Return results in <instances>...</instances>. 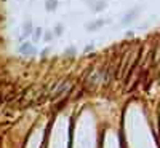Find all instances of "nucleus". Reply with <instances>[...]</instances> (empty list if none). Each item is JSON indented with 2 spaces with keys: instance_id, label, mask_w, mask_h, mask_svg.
Masks as SVG:
<instances>
[{
  "instance_id": "obj_1",
  "label": "nucleus",
  "mask_w": 160,
  "mask_h": 148,
  "mask_svg": "<svg viewBox=\"0 0 160 148\" xmlns=\"http://www.w3.org/2000/svg\"><path fill=\"white\" fill-rule=\"evenodd\" d=\"M56 7H58V0H47V3H45L47 11H55Z\"/></svg>"
},
{
  "instance_id": "obj_2",
  "label": "nucleus",
  "mask_w": 160,
  "mask_h": 148,
  "mask_svg": "<svg viewBox=\"0 0 160 148\" xmlns=\"http://www.w3.org/2000/svg\"><path fill=\"white\" fill-rule=\"evenodd\" d=\"M21 51H22V53L28 51V53H31V54H34V48L31 46V43H26V45H22V46H21Z\"/></svg>"
},
{
  "instance_id": "obj_3",
  "label": "nucleus",
  "mask_w": 160,
  "mask_h": 148,
  "mask_svg": "<svg viewBox=\"0 0 160 148\" xmlns=\"http://www.w3.org/2000/svg\"><path fill=\"white\" fill-rule=\"evenodd\" d=\"M136 13H138V10H133L130 15H127V18H123V22H130V21H133V19H135V15H136Z\"/></svg>"
},
{
  "instance_id": "obj_4",
  "label": "nucleus",
  "mask_w": 160,
  "mask_h": 148,
  "mask_svg": "<svg viewBox=\"0 0 160 148\" xmlns=\"http://www.w3.org/2000/svg\"><path fill=\"white\" fill-rule=\"evenodd\" d=\"M102 24H104V21H96V22L90 24L88 29H90V30H96V27H99V25H102Z\"/></svg>"
},
{
  "instance_id": "obj_5",
  "label": "nucleus",
  "mask_w": 160,
  "mask_h": 148,
  "mask_svg": "<svg viewBox=\"0 0 160 148\" xmlns=\"http://www.w3.org/2000/svg\"><path fill=\"white\" fill-rule=\"evenodd\" d=\"M26 34H31V22L26 24Z\"/></svg>"
}]
</instances>
